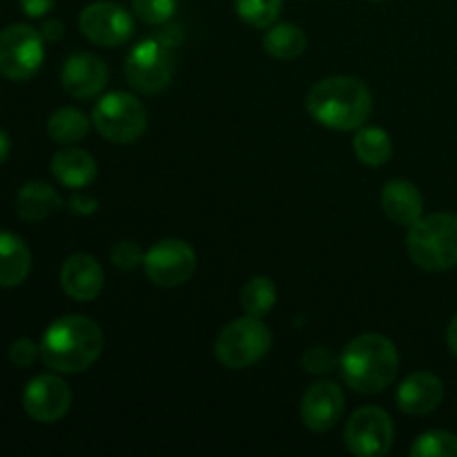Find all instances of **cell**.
I'll list each match as a JSON object with an SVG mask.
<instances>
[{"instance_id": "cell-16", "label": "cell", "mask_w": 457, "mask_h": 457, "mask_svg": "<svg viewBox=\"0 0 457 457\" xmlns=\"http://www.w3.org/2000/svg\"><path fill=\"white\" fill-rule=\"evenodd\" d=\"M445 400V384L437 375L420 370L409 375L397 388V406L406 415H428Z\"/></svg>"}, {"instance_id": "cell-24", "label": "cell", "mask_w": 457, "mask_h": 457, "mask_svg": "<svg viewBox=\"0 0 457 457\" xmlns=\"http://www.w3.org/2000/svg\"><path fill=\"white\" fill-rule=\"evenodd\" d=\"M241 311L248 317H266L277 302V288L268 277H253L244 284L239 295Z\"/></svg>"}, {"instance_id": "cell-12", "label": "cell", "mask_w": 457, "mask_h": 457, "mask_svg": "<svg viewBox=\"0 0 457 457\" xmlns=\"http://www.w3.org/2000/svg\"><path fill=\"white\" fill-rule=\"evenodd\" d=\"M71 391L56 375H38L22 391V409L34 422L54 424L67 415Z\"/></svg>"}, {"instance_id": "cell-33", "label": "cell", "mask_w": 457, "mask_h": 457, "mask_svg": "<svg viewBox=\"0 0 457 457\" xmlns=\"http://www.w3.org/2000/svg\"><path fill=\"white\" fill-rule=\"evenodd\" d=\"M40 36H43V40H58L62 36V22L61 21H47L43 25V29H40Z\"/></svg>"}, {"instance_id": "cell-25", "label": "cell", "mask_w": 457, "mask_h": 457, "mask_svg": "<svg viewBox=\"0 0 457 457\" xmlns=\"http://www.w3.org/2000/svg\"><path fill=\"white\" fill-rule=\"evenodd\" d=\"M284 0H235L237 16L254 29H268L279 18Z\"/></svg>"}, {"instance_id": "cell-18", "label": "cell", "mask_w": 457, "mask_h": 457, "mask_svg": "<svg viewBox=\"0 0 457 457\" xmlns=\"http://www.w3.org/2000/svg\"><path fill=\"white\" fill-rule=\"evenodd\" d=\"M52 174L61 186L70 190H80L87 187L96 177V161L92 154L79 147H67V150L56 152L52 159Z\"/></svg>"}, {"instance_id": "cell-30", "label": "cell", "mask_w": 457, "mask_h": 457, "mask_svg": "<svg viewBox=\"0 0 457 457\" xmlns=\"http://www.w3.org/2000/svg\"><path fill=\"white\" fill-rule=\"evenodd\" d=\"M38 355L40 346H36V344L27 337L16 339V342L12 344V348H9V360H12V364L16 366V369H29V366L38 360Z\"/></svg>"}, {"instance_id": "cell-17", "label": "cell", "mask_w": 457, "mask_h": 457, "mask_svg": "<svg viewBox=\"0 0 457 457\" xmlns=\"http://www.w3.org/2000/svg\"><path fill=\"white\" fill-rule=\"evenodd\" d=\"M382 208L391 221L400 226H413L418 219H422L424 199L420 195L418 186L404 179L388 181L382 190Z\"/></svg>"}, {"instance_id": "cell-3", "label": "cell", "mask_w": 457, "mask_h": 457, "mask_svg": "<svg viewBox=\"0 0 457 457\" xmlns=\"http://www.w3.org/2000/svg\"><path fill=\"white\" fill-rule=\"evenodd\" d=\"M306 107L308 114L324 128L351 132L369 120L373 96L361 80L351 76H330L312 85Z\"/></svg>"}, {"instance_id": "cell-2", "label": "cell", "mask_w": 457, "mask_h": 457, "mask_svg": "<svg viewBox=\"0 0 457 457\" xmlns=\"http://www.w3.org/2000/svg\"><path fill=\"white\" fill-rule=\"evenodd\" d=\"M337 369L353 391L375 395L393 384L400 369V357L391 339L378 333H364L346 344Z\"/></svg>"}, {"instance_id": "cell-13", "label": "cell", "mask_w": 457, "mask_h": 457, "mask_svg": "<svg viewBox=\"0 0 457 457\" xmlns=\"http://www.w3.org/2000/svg\"><path fill=\"white\" fill-rule=\"evenodd\" d=\"M299 413H302V422L312 433L330 431L344 413L342 388L335 382H328V379L311 384L302 397Z\"/></svg>"}, {"instance_id": "cell-32", "label": "cell", "mask_w": 457, "mask_h": 457, "mask_svg": "<svg viewBox=\"0 0 457 457\" xmlns=\"http://www.w3.org/2000/svg\"><path fill=\"white\" fill-rule=\"evenodd\" d=\"M18 3H21V9L29 18H43L45 13L52 12L56 0H18Z\"/></svg>"}, {"instance_id": "cell-36", "label": "cell", "mask_w": 457, "mask_h": 457, "mask_svg": "<svg viewBox=\"0 0 457 457\" xmlns=\"http://www.w3.org/2000/svg\"><path fill=\"white\" fill-rule=\"evenodd\" d=\"M370 3H382V0H370Z\"/></svg>"}, {"instance_id": "cell-34", "label": "cell", "mask_w": 457, "mask_h": 457, "mask_svg": "<svg viewBox=\"0 0 457 457\" xmlns=\"http://www.w3.org/2000/svg\"><path fill=\"white\" fill-rule=\"evenodd\" d=\"M446 344H449L451 353L457 357V312H455L453 320H451L449 330H446Z\"/></svg>"}, {"instance_id": "cell-22", "label": "cell", "mask_w": 457, "mask_h": 457, "mask_svg": "<svg viewBox=\"0 0 457 457\" xmlns=\"http://www.w3.org/2000/svg\"><path fill=\"white\" fill-rule=\"evenodd\" d=\"M353 150H355V156L361 163L370 165V168H379V165L391 161L393 141L382 128H361L355 134Z\"/></svg>"}, {"instance_id": "cell-5", "label": "cell", "mask_w": 457, "mask_h": 457, "mask_svg": "<svg viewBox=\"0 0 457 457\" xmlns=\"http://www.w3.org/2000/svg\"><path fill=\"white\" fill-rule=\"evenodd\" d=\"M406 250L415 266L427 272H445L457 266V214L436 212L409 228Z\"/></svg>"}, {"instance_id": "cell-29", "label": "cell", "mask_w": 457, "mask_h": 457, "mask_svg": "<svg viewBox=\"0 0 457 457\" xmlns=\"http://www.w3.org/2000/svg\"><path fill=\"white\" fill-rule=\"evenodd\" d=\"M143 257H145V254L141 253V248H138L134 241H119V244L112 245L110 250L112 263H114L119 270H132L138 263H143Z\"/></svg>"}, {"instance_id": "cell-14", "label": "cell", "mask_w": 457, "mask_h": 457, "mask_svg": "<svg viewBox=\"0 0 457 457\" xmlns=\"http://www.w3.org/2000/svg\"><path fill=\"white\" fill-rule=\"evenodd\" d=\"M110 71L98 56L87 52L74 54L65 61L61 71V83L74 98H92L105 89Z\"/></svg>"}, {"instance_id": "cell-7", "label": "cell", "mask_w": 457, "mask_h": 457, "mask_svg": "<svg viewBox=\"0 0 457 457\" xmlns=\"http://www.w3.org/2000/svg\"><path fill=\"white\" fill-rule=\"evenodd\" d=\"M270 330L259 317H241L219 333L214 355L226 369L241 370L257 364L270 351Z\"/></svg>"}, {"instance_id": "cell-15", "label": "cell", "mask_w": 457, "mask_h": 457, "mask_svg": "<svg viewBox=\"0 0 457 457\" xmlns=\"http://www.w3.org/2000/svg\"><path fill=\"white\" fill-rule=\"evenodd\" d=\"M61 286L67 297L76 302H92L105 286L101 263L89 254H71L61 270Z\"/></svg>"}, {"instance_id": "cell-35", "label": "cell", "mask_w": 457, "mask_h": 457, "mask_svg": "<svg viewBox=\"0 0 457 457\" xmlns=\"http://www.w3.org/2000/svg\"><path fill=\"white\" fill-rule=\"evenodd\" d=\"M9 152H12V141H9L4 129H0V165L9 159Z\"/></svg>"}, {"instance_id": "cell-26", "label": "cell", "mask_w": 457, "mask_h": 457, "mask_svg": "<svg viewBox=\"0 0 457 457\" xmlns=\"http://www.w3.org/2000/svg\"><path fill=\"white\" fill-rule=\"evenodd\" d=\"M413 457H457V436L449 431H427L411 446Z\"/></svg>"}, {"instance_id": "cell-19", "label": "cell", "mask_w": 457, "mask_h": 457, "mask_svg": "<svg viewBox=\"0 0 457 457\" xmlns=\"http://www.w3.org/2000/svg\"><path fill=\"white\" fill-rule=\"evenodd\" d=\"M31 253L13 232H0V288L21 286L29 277Z\"/></svg>"}, {"instance_id": "cell-28", "label": "cell", "mask_w": 457, "mask_h": 457, "mask_svg": "<svg viewBox=\"0 0 457 457\" xmlns=\"http://www.w3.org/2000/svg\"><path fill=\"white\" fill-rule=\"evenodd\" d=\"M302 366L308 373H330L339 366V357L326 346H312L302 355Z\"/></svg>"}, {"instance_id": "cell-4", "label": "cell", "mask_w": 457, "mask_h": 457, "mask_svg": "<svg viewBox=\"0 0 457 457\" xmlns=\"http://www.w3.org/2000/svg\"><path fill=\"white\" fill-rule=\"evenodd\" d=\"M183 40L179 25H170L156 36L141 40L129 49L125 58V79L137 92L156 94L163 92L174 74V47Z\"/></svg>"}, {"instance_id": "cell-31", "label": "cell", "mask_w": 457, "mask_h": 457, "mask_svg": "<svg viewBox=\"0 0 457 457\" xmlns=\"http://www.w3.org/2000/svg\"><path fill=\"white\" fill-rule=\"evenodd\" d=\"M96 199H94V196H89L87 192L83 190V187H80V190H74L71 192V196H70V208H71V212H76V214H92L94 210H96Z\"/></svg>"}, {"instance_id": "cell-20", "label": "cell", "mask_w": 457, "mask_h": 457, "mask_svg": "<svg viewBox=\"0 0 457 457\" xmlns=\"http://www.w3.org/2000/svg\"><path fill=\"white\" fill-rule=\"evenodd\" d=\"M62 208V199L49 183L29 181L21 187L16 196L18 217L25 221L36 223L43 219L52 217L54 212Z\"/></svg>"}, {"instance_id": "cell-6", "label": "cell", "mask_w": 457, "mask_h": 457, "mask_svg": "<svg viewBox=\"0 0 457 457\" xmlns=\"http://www.w3.org/2000/svg\"><path fill=\"white\" fill-rule=\"evenodd\" d=\"M94 128L112 143H134L145 134L147 112L137 96L128 92H110L96 101L92 110Z\"/></svg>"}, {"instance_id": "cell-1", "label": "cell", "mask_w": 457, "mask_h": 457, "mask_svg": "<svg viewBox=\"0 0 457 457\" xmlns=\"http://www.w3.org/2000/svg\"><path fill=\"white\" fill-rule=\"evenodd\" d=\"M105 337L96 321L80 315H65L52 321L40 339V357L56 373L76 375L87 370L101 357Z\"/></svg>"}, {"instance_id": "cell-8", "label": "cell", "mask_w": 457, "mask_h": 457, "mask_svg": "<svg viewBox=\"0 0 457 457\" xmlns=\"http://www.w3.org/2000/svg\"><path fill=\"white\" fill-rule=\"evenodd\" d=\"M45 61L43 36L29 25H9L0 31V74L9 80H29Z\"/></svg>"}, {"instance_id": "cell-21", "label": "cell", "mask_w": 457, "mask_h": 457, "mask_svg": "<svg viewBox=\"0 0 457 457\" xmlns=\"http://www.w3.org/2000/svg\"><path fill=\"white\" fill-rule=\"evenodd\" d=\"M306 34L302 31V27L293 25V22L270 25L266 38H263V49L279 61H293V58L302 56L306 52Z\"/></svg>"}, {"instance_id": "cell-10", "label": "cell", "mask_w": 457, "mask_h": 457, "mask_svg": "<svg viewBox=\"0 0 457 457\" xmlns=\"http://www.w3.org/2000/svg\"><path fill=\"white\" fill-rule=\"evenodd\" d=\"M143 268L152 284L177 288L195 275L196 253L181 239L156 241L143 257Z\"/></svg>"}, {"instance_id": "cell-9", "label": "cell", "mask_w": 457, "mask_h": 457, "mask_svg": "<svg viewBox=\"0 0 457 457\" xmlns=\"http://www.w3.org/2000/svg\"><path fill=\"white\" fill-rule=\"evenodd\" d=\"M391 415L379 406H361L351 415L346 428H344V442L348 451L357 457H382L393 446Z\"/></svg>"}, {"instance_id": "cell-11", "label": "cell", "mask_w": 457, "mask_h": 457, "mask_svg": "<svg viewBox=\"0 0 457 457\" xmlns=\"http://www.w3.org/2000/svg\"><path fill=\"white\" fill-rule=\"evenodd\" d=\"M79 27L80 34L89 43L101 45V47H119V45L128 43L129 36L134 34V18L119 3L98 0L83 9Z\"/></svg>"}, {"instance_id": "cell-27", "label": "cell", "mask_w": 457, "mask_h": 457, "mask_svg": "<svg viewBox=\"0 0 457 457\" xmlns=\"http://www.w3.org/2000/svg\"><path fill=\"white\" fill-rule=\"evenodd\" d=\"M132 7L145 25H165L177 12L179 0H132Z\"/></svg>"}, {"instance_id": "cell-23", "label": "cell", "mask_w": 457, "mask_h": 457, "mask_svg": "<svg viewBox=\"0 0 457 457\" xmlns=\"http://www.w3.org/2000/svg\"><path fill=\"white\" fill-rule=\"evenodd\" d=\"M47 132L56 143L71 145V143H79L87 137L89 119L76 107H61L49 116Z\"/></svg>"}]
</instances>
